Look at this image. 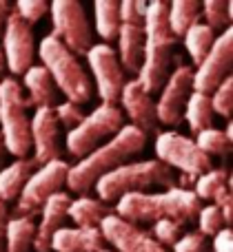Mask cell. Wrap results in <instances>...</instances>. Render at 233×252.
<instances>
[{
	"mask_svg": "<svg viewBox=\"0 0 233 252\" xmlns=\"http://www.w3.org/2000/svg\"><path fill=\"white\" fill-rule=\"evenodd\" d=\"M213 250H216V252H233L231 228H222L220 232H216V235H213Z\"/></svg>",
	"mask_w": 233,
	"mask_h": 252,
	"instance_id": "cell-39",
	"label": "cell"
},
{
	"mask_svg": "<svg viewBox=\"0 0 233 252\" xmlns=\"http://www.w3.org/2000/svg\"><path fill=\"white\" fill-rule=\"evenodd\" d=\"M36 168H38V164H36L34 157L16 159L9 166L0 168V201L4 204V201L16 199Z\"/></svg>",
	"mask_w": 233,
	"mask_h": 252,
	"instance_id": "cell-22",
	"label": "cell"
},
{
	"mask_svg": "<svg viewBox=\"0 0 233 252\" xmlns=\"http://www.w3.org/2000/svg\"><path fill=\"white\" fill-rule=\"evenodd\" d=\"M200 199L191 188L171 186L162 192H131L116 201L114 215L133 223H155L160 219H171L178 226L189 223L198 217Z\"/></svg>",
	"mask_w": 233,
	"mask_h": 252,
	"instance_id": "cell-1",
	"label": "cell"
},
{
	"mask_svg": "<svg viewBox=\"0 0 233 252\" xmlns=\"http://www.w3.org/2000/svg\"><path fill=\"white\" fill-rule=\"evenodd\" d=\"M209 100H211L213 113L222 115V118H227V120L231 118V111H233V78L231 75L218 84L216 91L209 95Z\"/></svg>",
	"mask_w": 233,
	"mask_h": 252,
	"instance_id": "cell-32",
	"label": "cell"
},
{
	"mask_svg": "<svg viewBox=\"0 0 233 252\" xmlns=\"http://www.w3.org/2000/svg\"><path fill=\"white\" fill-rule=\"evenodd\" d=\"M109 213L111 210L107 208V204L87 195L78 197V199H71L69 208H67V217H71L76 228H98Z\"/></svg>",
	"mask_w": 233,
	"mask_h": 252,
	"instance_id": "cell-23",
	"label": "cell"
},
{
	"mask_svg": "<svg viewBox=\"0 0 233 252\" xmlns=\"http://www.w3.org/2000/svg\"><path fill=\"white\" fill-rule=\"evenodd\" d=\"M100 252H116V250H109V248H102Z\"/></svg>",
	"mask_w": 233,
	"mask_h": 252,
	"instance_id": "cell-45",
	"label": "cell"
},
{
	"mask_svg": "<svg viewBox=\"0 0 233 252\" xmlns=\"http://www.w3.org/2000/svg\"><path fill=\"white\" fill-rule=\"evenodd\" d=\"M105 248L98 228H58L49 241V250L53 252H100Z\"/></svg>",
	"mask_w": 233,
	"mask_h": 252,
	"instance_id": "cell-20",
	"label": "cell"
},
{
	"mask_svg": "<svg viewBox=\"0 0 233 252\" xmlns=\"http://www.w3.org/2000/svg\"><path fill=\"white\" fill-rule=\"evenodd\" d=\"M149 2L147 0H124L118 2V18L122 25H145V13Z\"/></svg>",
	"mask_w": 233,
	"mask_h": 252,
	"instance_id": "cell-34",
	"label": "cell"
},
{
	"mask_svg": "<svg viewBox=\"0 0 233 252\" xmlns=\"http://www.w3.org/2000/svg\"><path fill=\"white\" fill-rule=\"evenodd\" d=\"M84 58L89 60V69H91L96 91L100 95L102 104H116L124 82H127L124 80V71L120 66V60L116 56V49L100 42V44H93Z\"/></svg>",
	"mask_w": 233,
	"mask_h": 252,
	"instance_id": "cell-12",
	"label": "cell"
},
{
	"mask_svg": "<svg viewBox=\"0 0 233 252\" xmlns=\"http://www.w3.org/2000/svg\"><path fill=\"white\" fill-rule=\"evenodd\" d=\"M2 157H4V144H2V135H0V166H2Z\"/></svg>",
	"mask_w": 233,
	"mask_h": 252,
	"instance_id": "cell-44",
	"label": "cell"
},
{
	"mask_svg": "<svg viewBox=\"0 0 233 252\" xmlns=\"http://www.w3.org/2000/svg\"><path fill=\"white\" fill-rule=\"evenodd\" d=\"M4 73H7V64H4V56H2V51H0V82L4 80Z\"/></svg>",
	"mask_w": 233,
	"mask_h": 252,
	"instance_id": "cell-42",
	"label": "cell"
},
{
	"mask_svg": "<svg viewBox=\"0 0 233 252\" xmlns=\"http://www.w3.org/2000/svg\"><path fill=\"white\" fill-rule=\"evenodd\" d=\"M151 237H154L162 248L164 246H173L182 237V226H178L171 219H160V221H155L154 228H151Z\"/></svg>",
	"mask_w": 233,
	"mask_h": 252,
	"instance_id": "cell-36",
	"label": "cell"
},
{
	"mask_svg": "<svg viewBox=\"0 0 233 252\" xmlns=\"http://www.w3.org/2000/svg\"><path fill=\"white\" fill-rule=\"evenodd\" d=\"M171 248V252H204V237L200 232H187Z\"/></svg>",
	"mask_w": 233,
	"mask_h": 252,
	"instance_id": "cell-38",
	"label": "cell"
},
{
	"mask_svg": "<svg viewBox=\"0 0 233 252\" xmlns=\"http://www.w3.org/2000/svg\"><path fill=\"white\" fill-rule=\"evenodd\" d=\"M93 18H96V33L105 40V44L116 40L120 29L118 2L116 0H98L93 4Z\"/></svg>",
	"mask_w": 233,
	"mask_h": 252,
	"instance_id": "cell-27",
	"label": "cell"
},
{
	"mask_svg": "<svg viewBox=\"0 0 233 252\" xmlns=\"http://www.w3.org/2000/svg\"><path fill=\"white\" fill-rule=\"evenodd\" d=\"M2 56L7 71L13 75H22L29 66H34L36 56V42L31 27L18 16L16 11H9L7 25L2 31Z\"/></svg>",
	"mask_w": 233,
	"mask_h": 252,
	"instance_id": "cell-13",
	"label": "cell"
},
{
	"mask_svg": "<svg viewBox=\"0 0 233 252\" xmlns=\"http://www.w3.org/2000/svg\"><path fill=\"white\" fill-rule=\"evenodd\" d=\"M122 106V115L131 120V126L142 130L145 135L158 130V115H155V102L145 89L140 87L138 80H127L118 97Z\"/></svg>",
	"mask_w": 233,
	"mask_h": 252,
	"instance_id": "cell-17",
	"label": "cell"
},
{
	"mask_svg": "<svg viewBox=\"0 0 233 252\" xmlns=\"http://www.w3.org/2000/svg\"><path fill=\"white\" fill-rule=\"evenodd\" d=\"M200 16L209 29L225 31L229 29L233 20V2L231 0H204L200 2Z\"/></svg>",
	"mask_w": 233,
	"mask_h": 252,
	"instance_id": "cell-29",
	"label": "cell"
},
{
	"mask_svg": "<svg viewBox=\"0 0 233 252\" xmlns=\"http://www.w3.org/2000/svg\"><path fill=\"white\" fill-rule=\"evenodd\" d=\"M34 235V217H11L4 228V252H31Z\"/></svg>",
	"mask_w": 233,
	"mask_h": 252,
	"instance_id": "cell-25",
	"label": "cell"
},
{
	"mask_svg": "<svg viewBox=\"0 0 233 252\" xmlns=\"http://www.w3.org/2000/svg\"><path fill=\"white\" fill-rule=\"evenodd\" d=\"M195 219H198V232H200L202 237H207V235H211V237H213L216 232H220L222 228H227V226H225V221H222L220 210H218L213 204L202 206Z\"/></svg>",
	"mask_w": 233,
	"mask_h": 252,
	"instance_id": "cell-33",
	"label": "cell"
},
{
	"mask_svg": "<svg viewBox=\"0 0 233 252\" xmlns=\"http://www.w3.org/2000/svg\"><path fill=\"white\" fill-rule=\"evenodd\" d=\"M105 244L114 246L116 252H169L151 237L149 230L133 226L124 219L109 213L98 226Z\"/></svg>",
	"mask_w": 233,
	"mask_h": 252,
	"instance_id": "cell-15",
	"label": "cell"
},
{
	"mask_svg": "<svg viewBox=\"0 0 233 252\" xmlns=\"http://www.w3.org/2000/svg\"><path fill=\"white\" fill-rule=\"evenodd\" d=\"M124 126V115L116 104H100L84 115V120L76 128L67 133V153L76 159H82L98 146L111 139Z\"/></svg>",
	"mask_w": 233,
	"mask_h": 252,
	"instance_id": "cell-7",
	"label": "cell"
},
{
	"mask_svg": "<svg viewBox=\"0 0 233 252\" xmlns=\"http://www.w3.org/2000/svg\"><path fill=\"white\" fill-rule=\"evenodd\" d=\"M162 186L164 190L173 184V170L169 166L160 164L158 159H145V161H127V164L118 166L116 170L102 175L96 182L93 190H96V199L102 204L109 201H118L120 197L131 195V192H145L147 188Z\"/></svg>",
	"mask_w": 233,
	"mask_h": 252,
	"instance_id": "cell-4",
	"label": "cell"
},
{
	"mask_svg": "<svg viewBox=\"0 0 233 252\" xmlns=\"http://www.w3.org/2000/svg\"><path fill=\"white\" fill-rule=\"evenodd\" d=\"M145 146H147V135L142 130H138L136 126L124 124L109 142H105L93 153H89L87 157H82L74 166H69L65 186L80 197L87 195L102 175L127 164L129 157L138 155Z\"/></svg>",
	"mask_w": 233,
	"mask_h": 252,
	"instance_id": "cell-2",
	"label": "cell"
},
{
	"mask_svg": "<svg viewBox=\"0 0 233 252\" xmlns=\"http://www.w3.org/2000/svg\"><path fill=\"white\" fill-rule=\"evenodd\" d=\"M118 56L120 66L124 73H136L142 66V51H145V29L140 25H122L118 29Z\"/></svg>",
	"mask_w": 233,
	"mask_h": 252,
	"instance_id": "cell-21",
	"label": "cell"
},
{
	"mask_svg": "<svg viewBox=\"0 0 233 252\" xmlns=\"http://www.w3.org/2000/svg\"><path fill=\"white\" fill-rule=\"evenodd\" d=\"M71 204V197L67 192H56L51 195L40 208V223L36 226L34 244L31 250L36 252H49V241H51L53 232L62 228V221L67 219V208Z\"/></svg>",
	"mask_w": 233,
	"mask_h": 252,
	"instance_id": "cell-18",
	"label": "cell"
},
{
	"mask_svg": "<svg viewBox=\"0 0 233 252\" xmlns=\"http://www.w3.org/2000/svg\"><path fill=\"white\" fill-rule=\"evenodd\" d=\"M194 82V66L189 64H176V69H171L167 82L160 89V97L155 102V115H158V122L173 126L180 124L182 120V111H185V104L189 100L191 87Z\"/></svg>",
	"mask_w": 233,
	"mask_h": 252,
	"instance_id": "cell-14",
	"label": "cell"
},
{
	"mask_svg": "<svg viewBox=\"0 0 233 252\" xmlns=\"http://www.w3.org/2000/svg\"><path fill=\"white\" fill-rule=\"evenodd\" d=\"M53 113H56V120L60 126H67V128H76L80 122L84 120V111L80 104H74V102H60V104L53 106Z\"/></svg>",
	"mask_w": 233,
	"mask_h": 252,
	"instance_id": "cell-37",
	"label": "cell"
},
{
	"mask_svg": "<svg viewBox=\"0 0 233 252\" xmlns=\"http://www.w3.org/2000/svg\"><path fill=\"white\" fill-rule=\"evenodd\" d=\"M49 16L53 38L65 44L76 58L87 56L93 47V29L82 4L78 0H53V4H49Z\"/></svg>",
	"mask_w": 233,
	"mask_h": 252,
	"instance_id": "cell-8",
	"label": "cell"
},
{
	"mask_svg": "<svg viewBox=\"0 0 233 252\" xmlns=\"http://www.w3.org/2000/svg\"><path fill=\"white\" fill-rule=\"evenodd\" d=\"M27 109L29 104L22 84L16 78H4L0 82V135L4 151L11 153L16 159H25L31 153V118L27 115Z\"/></svg>",
	"mask_w": 233,
	"mask_h": 252,
	"instance_id": "cell-6",
	"label": "cell"
},
{
	"mask_svg": "<svg viewBox=\"0 0 233 252\" xmlns=\"http://www.w3.org/2000/svg\"><path fill=\"white\" fill-rule=\"evenodd\" d=\"M11 9L31 27L49 13V2H44V0H18Z\"/></svg>",
	"mask_w": 233,
	"mask_h": 252,
	"instance_id": "cell-35",
	"label": "cell"
},
{
	"mask_svg": "<svg viewBox=\"0 0 233 252\" xmlns=\"http://www.w3.org/2000/svg\"><path fill=\"white\" fill-rule=\"evenodd\" d=\"M67 170H69V164L65 159L40 164L18 195L16 217H34L49 197L62 192V186L67 182Z\"/></svg>",
	"mask_w": 233,
	"mask_h": 252,
	"instance_id": "cell-10",
	"label": "cell"
},
{
	"mask_svg": "<svg viewBox=\"0 0 233 252\" xmlns=\"http://www.w3.org/2000/svg\"><path fill=\"white\" fill-rule=\"evenodd\" d=\"M142 29H145V51H142V66L136 80L151 95L167 82L173 64V44L178 42L167 25V2L162 0L149 2Z\"/></svg>",
	"mask_w": 233,
	"mask_h": 252,
	"instance_id": "cell-3",
	"label": "cell"
},
{
	"mask_svg": "<svg viewBox=\"0 0 233 252\" xmlns=\"http://www.w3.org/2000/svg\"><path fill=\"white\" fill-rule=\"evenodd\" d=\"M22 91H27V104L36 109H53L58 104V89L42 64H34L22 73Z\"/></svg>",
	"mask_w": 233,
	"mask_h": 252,
	"instance_id": "cell-19",
	"label": "cell"
},
{
	"mask_svg": "<svg viewBox=\"0 0 233 252\" xmlns=\"http://www.w3.org/2000/svg\"><path fill=\"white\" fill-rule=\"evenodd\" d=\"M182 38H185L187 53H189V58L195 62V66H198L200 60L207 56L209 49L216 42V31L209 29L204 22H198V25H194L191 29H187Z\"/></svg>",
	"mask_w": 233,
	"mask_h": 252,
	"instance_id": "cell-28",
	"label": "cell"
},
{
	"mask_svg": "<svg viewBox=\"0 0 233 252\" xmlns=\"http://www.w3.org/2000/svg\"><path fill=\"white\" fill-rule=\"evenodd\" d=\"M231 186V175L225 168H209L207 173H202L194 184V195L202 199H213L220 188Z\"/></svg>",
	"mask_w": 233,
	"mask_h": 252,
	"instance_id": "cell-31",
	"label": "cell"
},
{
	"mask_svg": "<svg viewBox=\"0 0 233 252\" xmlns=\"http://www.w3.org/2000/svg\"><path fill=\"white\" fill-rule=\"evenodd\" d=\"M225 135H227L229 139H233V124H231V122L225 126Z\"/></svg>",
	"mask_w": 233,
	"mask_h": 252,
	"instance_id": "cell-43",
	"label": "cell"
},
{
	"mask_svg": "<svg viewBox=\"0 0 233 252\" xmlns=\"http://www.w3.org/2000/svg\"><path fill=\"white\" fill-rule=\"evenodd\" d=\"M233 66V29H225L220 35H216V42L209 49V53L200 60L198 69L194 71V87L195 93L211 95L216 87L225 78L231 75Z\"/></svg>",
	"mask_w": 233,
	"mask_h": 252,
	"instance_id": "cell-11",
	"label": "cell"
},
{
	"mask_svg": "<svg viewBox=\"0 0 233 252\" xmlns=\"http://www.w3.org/2000/svg\"><path fill=\"white\" fill-rule=\"evenodd\" d=\"M198 22H202L198 0H173L171 4H167V25L176 38L185 35V31Z\"/></svg>",
	"mask_w": 233,
	"mask_h": 252,
	"instance_id": "cell-24",
	"label": "cell"
},
{
	"mask_svg": "<svg viewBox=\"0 0 233 252\" xmlns=\"http://www.w3.org/2000/svg\"><path fill=\"white\" fill-rule=\"evenodd\" d=\"M58 135H60V124H58L53 109H36L29 122V137L34 159L38 166L47 164V161L62 159Z\"/></svg>",
	"mask_w": 233,
	"mask_h": 252,
	"instance_id": "cell-16",
	"label": "cell"
},
{
	"mask_svg": "<svg viewBox=\"0 0 233 252\" xmlns=\"http://www.w3.org/2000/svg\"><path fill=\"white\" fill-rule=\"evenodd\" d=\"M7 206L0 201V252H4V228H7Z\"/></svg>",
	"mask_w": 233,
	"mask_h": 252,
	"instance_id": "cell-40",
	"label": "cell"
},
{
	"mask_svg": "<svg viewBox=\"0 0 233 252\" xmlns=\"http://www.w3.org/2000/svg\"><path fill=\"white\" fill-rule=\"evenodd\" d=\"M182 120H187L191 133H195V135H198L200 130L209 128L213 122V109H211L209 95L191 91L189 100H187V104H185V111H182Z\"/></svg>",
	"mask_w": 233,
	"mask_h": 252,
	"instance_id": "cell-26",
	"label": "cell"
},
{
	"mask_svg": "<svg viewBox=\"0 0 233 252\" xmlns=\"http://www.w3.org/2000/svg\"><path fill=\"white\" fill-rule=\"evenodd\" d=\"M194 142L207 157H211V155L227 157L231 153V139L225 135V130L216 128V126H209V128L200 130Z\"/></svg>",
	"mask_w": 233,
	"mask_h": 252,
	"instance_id": "cell-30",
	"label": "cell"
},
{
	"mask_svg": "<svg viewBox=\"0 0 233 252\" xmlns=\"http://www.w3.org/2000/svg\"><path fill=\"white\" fill-rule=\"evenodd\" d=\"M9 11H11V7H9L4 0H0V38H2V31H4V25H7Z\"/></svg>",
	"mask_w": 233,
	"mask_h": 252,
	"instance_id": "cell-41",
	"label": "cell"
},
{
	"mask_svg": "<svg viewBox=\"0 0 233 252\" xmlns=\"http://www.w3.org/2000/svg\"><path fill=\"white\" fill-rule=\"evenodd\" d=\"M38 56L42 60V66L51 75L56 89L67 97V102L84 104L93 95V84L84 66L78 62V58L69 51L62 42H58L53 35H44L38 47Z\"/></svg>",
	"mask_w": 233,
	"mask_h": 252,
	"instance_id": "cell-5",
	"label": "cell"
},
{
	"mask_svg": "<svg viewBox=\"0 0 233 252\" xmlns=\"http://www.w3.org/2000/svg\"><path fill=\"white\" fill-rule=\"evenodd\" d=\"M154 151L160 164L182 170L185 177L191 179H198L202 173L213 168L211 157L204 155L191 137L178 133V130H162L155 135Z\"/></svg>",
	"mask_w": 233,
	"mask_h": 252,
	"instance_id": "cell-9",
	"label": "cell"
}]
</instances>
